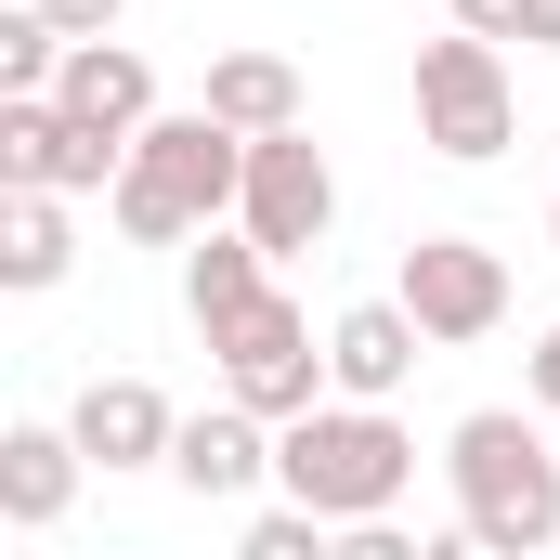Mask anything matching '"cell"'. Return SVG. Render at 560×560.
<instances>
[{
    "instance_id": "1",
    "label": "cell",
    "mask_w": 560,
    "mask_h": 560,
    "mask_svg": "<svg viewBox=\"0 0 560 560\" xmlns=\"http://www.w3.org/2000/svg\"><path fill=\"white\" fill-rule=\"evenodd\" d=\"M443 482H456V535L495 560H548L560 548V456L522 405H482V418L443 430Z\"/></svg>"
},
{
    "instance_id": "2",
    "label": "cell",
    "mask_w": 560,
    "mask_h": 560,
    "mask_svg": "<svg viewBox=\"0 0 560 560\" xmlns=\"http://www.w3.org/2000/svg\"><path fill=\"white\" fill-rule=\"evenodd\" d=\"M235 183H248V131L209 118V105H183V118H143V131H131L105 209H118L131 248H183V235L235 222Z\"/></svg>"
},
{
    "instance_id": "3",
    "label": "cell",
    "mask_w": 560,
    "mask_h": 560,
    "mask_svg": "<svg viewBox=\"0 0 560 560\" xmlns=\"http://www.w3.org/2000/svg\"><path fill=\"white\" fill-rule=\"evenodd\" d=\"M275 482L287 495H313L339 535L352 522H378V509H405V482H418V430L392 418V405H300V418L275 430Z\"/></svg>"
},
{
    "instance_id": "4",
    "label": "cell",
    "mask_w": 560,
    "mask_h": 560,
    "mask_svg": "<svg viewBox=\"0 0 560 560\" xmlns=\"http://www.w3.org/2000/svg\"><path fill=\"white\" fill-rule=\"evenodd\" d=\"M509 131H522L509 52H495L482 26L430 39V52H418V143H430V156H456V170H482V156H509Z\"/></svg>"
},
{
    "instance_id": "5",
    "label": "cell",
    "mask_w": 560,
    "mask_h": 560,
    "mask_svg": "<svg viewBox=\"0 0 560 560\" xmlns=\"http://www.w3.org/2000/svg\"><path fill=\"white\" fill-rule=\"evenodd\" d=\"M209 352H222V392H235V405H261L275 430L300 418V405H326V392H339V378H326V339H313V313H300V300H248Z\"/></svg>"
},
{
    "instance_id": "6",
    "label": "cell",
    "mask_w": 560,
    "mask_h": 560,
    "mask_svg": "<svg viewBox=\"0 0 560 560\" xmlns=\"http://www.w3.org/2000/svg\"><path fill=\"white\" fill-rule=\"evenodd\" d=\"M235 222H248V235H261L275 261L326 248V222H339V170H326L313 118H300V131H248V183H235Z\"/></svg>"
},
{
    "instance_id": "7",
    "label": "cell",
    "mask_w": 560,
    "mask_h": 560,
    "mask_svg": "<svg viewBox=\"0 0 560 560\" xmlns=\"http://www.w3.org/2000/svg\"><path fill=\"white\" fill-rule=\"evenodd\" d=\"M392 300L456 352V339H495V326H509V261H495L482 235H418L405 275H392Z\"/></svg>"
},
{
    "instance_id": "8",
    "label": "cell",
    "mask_w": 560,
    "mask_h": 560,
    "mask_svg": "<svg viewBox=\"0 0 560 560\" xmlns=\"http://www.w3.org/2000/svg\"><path fill=\"white\" fill-rule=\"evenodd\" d=\"M118 156L92 118H66L52 92H0V183H52V196H118Z\"/></svg>"
},
{
    "instance_id": "9",
    "label": "cell",
    "mask_w": 560,
    "mask_h": 560,
    "mask_svg": "<svg viewBox=\"0 0 560 560\" xmlns=\"http://www.w3.org/2000/svg\"><path fill=\"white\" fill-rule=\"evenodd\" d=\"M170 482H183L196 509L261 495V482H275V418H261V405H235V392H222V405H196L183 443H170Z\"/></svg>"
},
{
    "instance_id": "10",
    "label": "cell",
    "mask_w": 560,
    "mask_h": 560,
    "mask_svg": "<svg viewBox=\"0 0 560 560\" xmlns=\"http://www.w3.org/2000/svg\"><path fill=\"white\" fill-rule=\"evenodd\" d=\"M430 352H443V339H430V326L405 313V300H352V313L326 326V378H339L352 405H392V392L418 378Z\"/></svg>"
},
{
    "instance_id": "11",
    "label": "cell",
    "mask_w": 560,
    "mask_h": 560,
    "mask_svg": "<svg viewBox=\"0 0 560 560\" xmlns=\"http://www.w3.org/2000/svg\"><path fill=\"white\" fill-rule=\"evenodd\" d=\"M66 430H79V456H92V469H170L183 405H170L156 378H92V392L66 405Z\"/></svg>"
},
{
    "instance_id": "12",
    "label": "cell",
    "mask_w": 560,
    "mask_h": 560,
    "mask_svg": "<svg viewBox=\"0 0 560 560\" xmlns=\"http://www.w3.org/2000/svg\"><path fill=\"white\" fill-rule=\"evenodd\" d=\"M52 105H66V118H92L105 143H131L143 118H156V66H143L118 26H105V39H66V66H52Z\"/></svg>"
},
{
    "instance_id": "13",
    "label": "cell",
    "mask_w": 560,
    "mask_h": 560,
    "mask_svg": "<svg viewBox=\"0 0 560 560\" xmlns=\"http://www.w3.org/2000/svg\"><path fill=\"white\" fill-rule=\"evenodd\" d=\"M79 469H92V456H79V430L13 418V430H0V522H13V535H52V522L79 509Z\"/></svg>"
},
{
    "instance_id": "14",
    "label": "cell",
    "mask_w": 560,
    "mask_h": 560,
    "mask_svg": "<svg viewBox=\"0 0 560 560\" xmlns=\"http://www.w3.org/2000/svg\"><path fill=\"white\" fill-rule=\"evenodd\" d=\"M248 300H275V248H261L248 222H209V235H183V313H196V339H222Z\"/></svg>"
},
{
    "instance_id": "15",
    "label": "cell",
    "mask_w": 560,
    "mask_h": 560,
    "mask_svg": "<svg viewBox=\"0 0 560 560\" xmlns=\"http://www.w3.org/2000/svg\"><path fill=\"white\" fill-rule=\"evenodd\" d=\"M79 261V222L52 183H0V287H66Z\"/></svg>"
},
{
    "instance_id": "16",
    "label": "cell",
    "mask_w": 560,
    "mask_h": 560,
    "mask_svg": "<svg viewBox=\"0 0 560 560\" xmlns=\"http://www.w3.org/2000/svg\"><path fill=\"white\" fill-rule=\"evenodd\" d=\"M196 105L235 118V131H300V66L287 52H209V92Z\"/></svg>"
},
{
    "instance_id": "17",
    "label": "cell",
    "mask_w": 560,
    "mask_h": 560,
    "mask_svg": "<svg viewBox=\"0 0 560 560\" xmlns=\"http://www.w3.org/2000/svg\"><path fill=\"white\" fill-rule=\"evenodd\" d=\"M52 66H66V26L39 0H13L0 13V92H52Z\"/></svg>"
},
{
    "instance_id": "18",
    "label": "cell",
    "mask_w": 560,
    "mask_h": 560,
    "mask_svg": "<svg viewBox=\"0 0 560 560\" xmlns=\"http://www.w3.org/2000/svg\"><path fill=\"white\" fill-rule=\"evenodd\" d=\"M326 535H339V522H326L313 495H275V509H248L235 548H248V560H326Z\"/></svg>"
},
{
    "instance_id": "19",
    "label": "cell",
    "mask_w": 560,
    "mask_h": 560,
    "mask_svg": "<svg viewBox=\"0 0 560 560\" xmlns=\"http://www.w3.org/2000/svg\"><path fill=\"white\" fill-rule=\"evenodd\" d=\"M456 26H482V39H522V52H535V0H456Z\"/></svg>"
},
{
    "instance_id": "20",
    "label": "cell",
    "mask_w": 560,
    "mask_h": 560,
    "mask_svg": "<svg viewBox=\"0 0 560 560\" xmlns=\"http://www.w3.org/2000/svg\"><path fill=\"white\" fill-rule=\"evenodd\" d=\"M39 13H52V26H66V39H105V26H118V13H131V0H39Z\"/></svg>"
},
{
    "instance_id": "21",
    "label": "cell",
    "mask_w": 560,
    "mask_h": 560,
    "mask_svg": "<svg viewBox=\"0 0 560 560\" xmlns=\"http://www.w3.org/2000/svg\"><path fill=\"white\" fill-rule=\"evenodd\" d=\"M535 405L560 418V326H548V352H535Z\"/></svg>"
},
{
    "instance_id": "22",
    "label": "cell",
    "mask_w": 560,
    "mask_h": 560,
    "mask_svg": "<svg viewBox=\"0 0 560 560\" xmlns=\"http://www.w3.org/2000/svg\"><path fill=\"white\" fill-rule=\"evenodd\" d=\"M535 52H560V0H535Z\"/></svg>"
},
{
    "instance_id": "23",
    "label": "cell",
    "mask_w": 560,
    "mask_h": 560,
    "mask_svg": "<svg viewBox=\"0 0 560 560\" xmlns=\"http://www.w3.org/2000/svg\"><path fill=\"white\" fill-rule=\"evenodd\" d=\"M548 248H560V209H548Z\"/></svg>"
}]
</instances>
